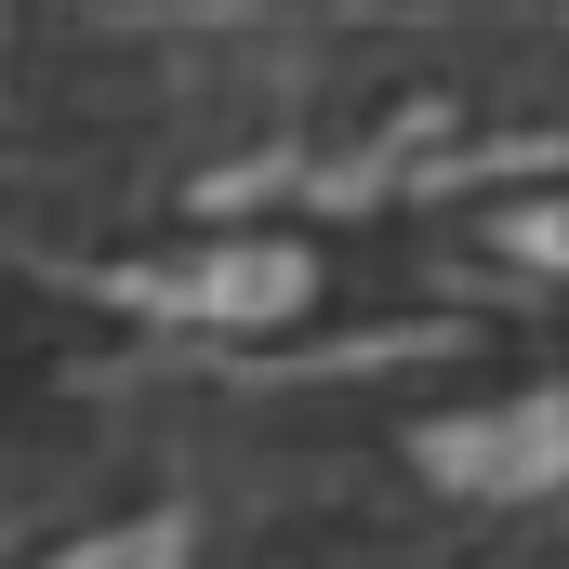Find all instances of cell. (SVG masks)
<instances>
[{
  "label": "cell",
  "mask_w": 569,
  "mask_h": 569,
  "mask_svg": "<svg viewBox=\"0 0 569 569\" xmlns=\"http://www.w3.org/2000/svg\"><path fill=\"white\" fill-rule=\"evenodd\" d=\"M146 305H172V318H279L305 305V252H252V239H226V252H186V266H146Z\"/></svg>",
  "instance_id": "obj_2"
},
{
  "label": "cell",
  "mask_w": 569,
  "mask_h": 569,
  "mask_svg": "<svg viewBox=\"0 0 569 569\" xmlns=\"http://www.w3.org/2000/svg\"><path fill=\"white\" fill-rule=\"evenodd\" d=\"M503 252H517V266H557V279H569V199H530V212H503Z\"/></svg>",
  "instance_id": "obj_4"
},
{
  "label": "cell",
  "mask_w": 569,
  "mask_h": 569,
  "mask_svg": "<svg viewBox=\"0 0 569 569\" xmlns=\"http://www.w3.org/2000/svg\"><path fill=\"white\" fill-rule=\"evenodd\" d=\"M425 463L450 477V490H490V503H517V490H569V385L425 425Z\"/></svg>",
  "instance_id": "obj_1"
},
{
  "label": "cell",
  "mask_w": 569,
  "mask_h": 569,
  "mask_svg": "<svg viewBox=\"0 0 569 569\" xmlns=\"http://www.w3.org/2000/svg\"><path fill=\"white\" fill-rule=\"evenodd\" d=\"M53 569H186V517H120V530L67 543Z\"/></svg>",
  "instance_id": "obj_3"
}]
</instances>
